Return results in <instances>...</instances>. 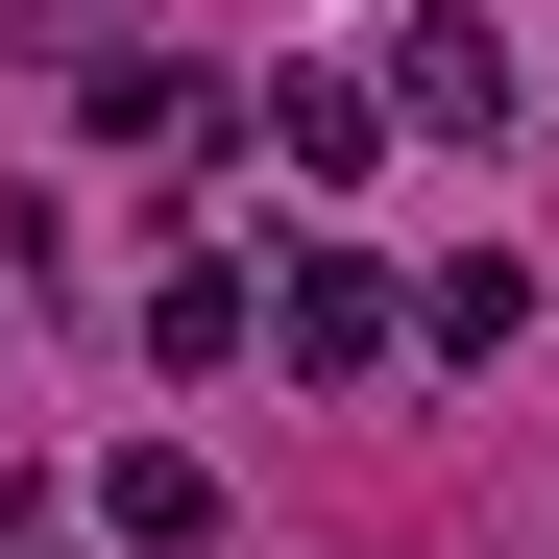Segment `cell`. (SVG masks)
<instances>
[{"label":"cell","instance_id":"cell-1","mask_svg":"<svg viewBox=\"0 0 559 559\" xmlns=\"http://www.w3.org/2000/svg\"><path fill=\"white\" fill-rule=\"evenodd\" d=\"M267 341H293V390H365V365L414 341V293H390V267H341V243H317L293 293H267Z\"/></svg>","mask_w":559,"mask_h":559},{"label":"cell","instance_id":"cell-2","mask_svg":"<svg viewBox=\"0 0 559 559\" xmlns=\"http://www.w3.org/2000/svg\"><path fill=\"white\" fill-rule=\"evenodd\" d=\"M267 146H293L317 195H365V170H390V73H267Z\"/></svg>","mask_w":559,"mask_h":559},{"label":"cell","instance_id":"cell-3","mask_svg":"<svg viewBox=\"0 0 559 559\" xmlns=\"http://www.w3.org/2000/svg\"><path fill=\"white\" fill-rule=\"evenodd\" d=\"M390 122H438V146H487V122H511V49L462 25V0H438V25L390 49Z\"/></svg>","mask_w":559,"mask_h":559},{"label":"cell","instance_id":"cell-4","mask_svg":"<svg viewBox=\"0 0 559 559\" xmlns=\"http://www.w3.org/2000/svg\"><path fill=\"white\" fill-rule=\"evenodd\" d=\"M98 535H122V559H195V535H219V487H195L170 438H122V462H98Z\"/></svg>","mask_w":559,"mask_h":559},{"label":"cell","instance_id":"cell-5","mask_svg":"<svg viewBox=\"0 0 559 559\" xmlns=\"http://www.w3.org/2000/svg\"><path fill=\"white\" fill-rule=\"evenodd\" d=\"M511 317H535V267H487V243H462V267H438V293H414V341H438V365H487Z\"/></svg>","mask_w":559,"mask_h":559},{"label":"cell","instance_id":"cell-6","mask_svg":"<svg viewBox=\"0 0 559 559\" xmlns=\"http://www.w3.org/2000/svg\"><path fill=\"white\" fill-rule=\"evenodd\" d=\"M243 317H267L243 267H170V293H146V365H243Z\"/></svg>","mask_w":559,"mask_h":559}]
</instances>
